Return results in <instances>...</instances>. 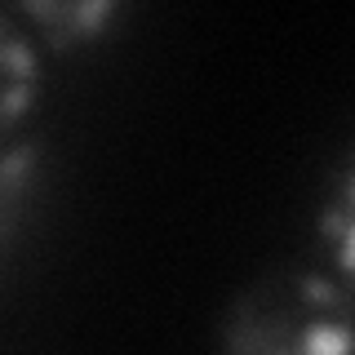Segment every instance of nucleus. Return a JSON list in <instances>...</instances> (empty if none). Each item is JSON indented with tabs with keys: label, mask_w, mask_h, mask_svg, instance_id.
<instances>
[{
	"label": "nucleus",
	"mask_w": 355,
	"mask_h": 355,
	"mask_svg": "<svg viewBox=\"0 0 355 355\" xmlns=\"http://www.w3.org/2000/svg\"><path fill=\"white\" fill-rule=\"evenodd\" d=\"M222 355H355V302L329 275L271 271L236 297Z\"/></svg>",
	"instance_id": "f257e3e1"
},
{
	"label": "nucleus",
	"mask_w": 355,
	"mask_h": 355,
	"mask_svg": "<svg viewBox=\"0 0 355 355\" xmlns=\"http://www.w3.org/2000/svg\"><path fill=\"white\" fill-rule=\"evenodd\" d=\"M36 85H40V62L31 40L0 18V138L31 111Z\"/></svg>",
	"instance_id": "f03ea898"
},
{
	"label": "nucleus",
	"mask_w": 355,
	"mask_h": 355,
	"mask_svg": "<svg viewBox=\"0 0 355 355\" xmlns=\"http://www.w3.org/2000/svg\"><path fill=\"white\" fill-rule=\"evenodd\" d=\"M36 191V151L14 147L0 155V253L9 249L18 222L27 218V200Z\"/></svg>",
	"instance_id": "7ed1b4c3"
},
{
	"label": "nucleus",
	"mask_w": 355,
	"mask_h": 355,
	"mask_svg": "<svg viewBox=\"0 0 355 355\" xmlns=\"http://www.w3.org/2000/svg\"><path fill=\"white\" fill-rule=\"evenodd\" d=\"M324 236L333 244V258L338 266L355 280V155L347 160L338 187H333L329 205H324Z\"/></svg>",
	"instance_id": "20e7f679"
},
{
	"label": "nucleus",
	"mask_w": 355,
	"mask_h": 355,
	"mask_svg": "<svg viewBox=\"0 0 355 355\" xmlns=\"http://www.w3.org/2000/svg\"><path fill=\"white\" fill-rule=\"evenodd\" d=\"M31 18H36L58 44H67V40H89L103 27H111L116 5H36Z\"/></svg>",
	"instance_id": "39448f33"
}]
</instances>
